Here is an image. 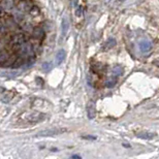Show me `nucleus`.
<instances>
[{"mask_svg":"<svg viewBox=\"0 0 159 159\" xmlns=\"http://www.w3.org/2000/svg\"><path fill=\"white\" fill-rule=\"evenodd\" d=\"M29 15H31L32 17H36V15H39V8L34 5L33 7L30 9V11H29Z\"/></svg>","mask_w":159,"mask_h":159,"instance_id":"nucleus-19","label":"nucleus"},{"mask_svg":"<svg viewBox=\"0 0 159 159\" xmlns=\"http://www.w3.org/2000/svg\"><path fill=\"white\" fill-rule=\"evenodd\" d=\"M25 63H26V59H25V58H23L22 56H19V55H18L17 59L15 60L13 64L11 65V68H13V69H17V68H20V67L23 66Z\"/></svg>","mask_w":159,"mask_h":159,"instance_id":"nucleus-9","label":"nucleus"},{"mask_svg":"<svg viewBox=\"0 0 159 159\" xmlns=\"http://www.w3.org/2000/svg\"><path fill=\"white\" fill-rule=\"evenodd\" d=\"M116 46V39L115 38H108V40L105 41L104 46H102V50L103 51H108V50L113 49L114 46Z\"/></svg>","mask_w":159,"mask_h":159,"instance_id":"nucleus-14","label":"nucleus"},{"mask_svg":"<svg viewBox=\"0 0 159 159\" xmlns=\"http://www.w3.org/2000/svg\"><path fill=\"white\" fill-rule=\"evenodd\" d=\"M22 30L24 31V33H26V34H30V33H32V31H33V29H34V26L32 25V24L30 23V22H27V23H25L24 24L22 27Z\"/></svg>","mask_w":159,"mask_h":159,"instance_id":"nucleus-15","label":"nucleus"},{"mask_svg":"<svg viewBox=\"0 0 159 159\" xmlns=\"http://www.w3.org/2000/svg\"><path fill=\"white\" fill-rule=\"evenodd\" d=\"M61 35L62 37H64L65 35L68 32V29H69V22L67 20V18H63L62 19V25H61Z\"/></svg>","mask_w":159,"mask_h":159,"instance_id":"nucleus-11","label":"nucleus"},{"mask_svg":"<svg viewBox=\"0 0 159 159\" xmlns=\"http://www.w3.org/2000/svg\"><path fill=\"white\" fill-rule=\"evenodd\" d=\"M13 54L11 52H8L6 50H0V65H2L6 60Z\"/></svg>","mask_w":159,"mask_h":159,"instance_id":"nucleus-12","label":"nucleus"},{"mask_svg":"<svg viewBox=\"0 0 159 159\" xmlns=\"http://www.w3.org/2000/svg\"><path fill=\"white\" fill-rule=\"evenodd\" d=\"M15 0H1L0 2V8L5 11H9L15 7Z\"/></svg>","mask_w":159,"mask_h":159,"instance_id":"nucleus-5","label":"nucleus"},{"mask_svg":"<svg viewBox=\"0 0 159 159\" xmlns=\"http://www.w3.org/2000/svg\"><path fill=\"white\" fill-rule=\"evenodd\" d=\"M77 15L80 17V15H82V7H79L77 10Z\"/></svg>","mask_w":159,"mask_h":159,"instance_id":"nucleus-21","label":"nucleus"},{"mask_svg":"<svg viewBox=\"0 0 159 159\" xmlns=\"http://www.w3.org/2000/svg\"><path fill=\"white\" fill-rule=\"evenodd\" d=\"M25 15H26L25 13L17 9V8L15 9V11H13V18L15 19V21L19 24V25H21L22 22H24V20H25Z\"/></svg>","mask_w":159,"mask_h":159,"instance_id":"nucleus-7","label":"nucleus"},{"mask_svg":"<svg viewBox=\"0 0 159 159\" xmlns=\"http://www.w3.org/2000/svg\"><path fill=\"white\" fill-rule=\"evenodd\" d=\"M87 116L90 120H92L96 117V105L93 101H90L87 104Z\"/></svg>","mask_w":159,"mask_h":159,"instance_id":"nucleus-6","label":"nucleus"},{"mask_svg":"<svg viewBox=\"0 0 159 159\" xmlns=\"http://www.w3.org/2000/svg\"><path fill=\"white\" fill-rule=\"evenodd\" d=\"M117 84V77L114 75V77H110L108 80H106V82H105V86L108 88H113L115 87V85Z\"/></svg>","mask_w":159,"mask_h":159,"instance_id":"nucleus-16","label":"nucleus"},{"mask_svg":"<svg viewBox=\"0 0 159 159\" xmlns=\"http://www.w3.org/2000/svg\"><path fill=\"white\" fill-rule=\"evenodd\" d=\"M155 135H156L155 133H153V132H148V131H145V132H139V133L136 134L137 137L143 139H154Z\"/></svg>","mask_w":159,"mask_h":159,"instance_id":"nucleus-13","label":"nucleus"},{"mask_svg":"<svg viewBox=\"0 0 159 159\" xmlns=\"http://www.w3.org/2000/svg\"><path fill=\"white\" fill-rule=\"evenodd\" d=\"M66 128H51V129H44L39 132H37V136H54V135H59L66 132Z\"/></svg>","mask_w":159,"mask_h":159,"instance_id":"nucleus-1","label":"nucleus"},{"mask_svg":"<svg viewBox=\"0 0 159 159\" xmlns=\"http://www.w3.org/2000/svg\"><path fill=\"white\" fill-rule=\"evenodd\" d=\"M122 67L121 66H116L113 68V70H112V72H113V75H116V77H119V75H122Z\"/></svg>","mask_w":159,"mask_h":159,"instance_id":"nucleus-18","label":"nucleus"},{"mask_svg":"<svg viewBox=\"0 0 159 159\" xmlns=\"http://www.w3.org/2000/svg\"><path fill=\"white\" fill-rule=\"evenodd\" d=\"M52 66H53V64H52L51 62H44L42 63V65H41V68H42V71L44 72H49L50 70L52 69Z\"/></svg>","mask_w":159,"mask_h":159,"instance_id":"nucleus-17","label":"nucleus"},{"mask_svg":"<svg viewBox=\"0 0 159 159\" xmlns=\"http://www.w3.org/2000/svg\"><path fill=\"white\" fill-rule=\"evenodd\" d=\"M139 50H141V53H148V52H150L152 49V42L149 40L144 39V40H141V42H139Z\"/></svg>","mask_w":159,"mask_h":159,"instance_id":"nucleus-8","label":"nucleus"},{"mask_svg":"<svg viewBox=\"0 0 159 159\" xmlns=\"http://www.w3.org/2000/svg\"><path fill=\"white\" fill-rule=\"evenodd\" d=\"M32 37H33L34 39H36V40H38V41H40V40H42V39L44 38V35H46V33H44V28L42 27H34V29H33V31H32Z\"/></svg>","mask_w":159,"mask_h":159,"instance_id":"nucleus-3","label":"nucleus"},{"mask_svg":"<svg viewBox=\"0 0 159 159\" xmlns=\"http://www.w3.org/2000/svg\"><path fill=\"white\" fill-rule=\"evenodd\" d=\"M2 23L4 24V26L7 28L8 31L17 30L18 25H19V24L15 21V19H13V17H6V18H4L3 19V21H2Z\"/></svg>","mask_w":159,"mask_h":159,"instance_id":"nucleus-2","label":"nucleus"},{"mask_svg":"<svg viewBox=\"0 0 159 159\" xmlns=\"http://www.w3.org/2000/svg\"><path fill=\"white\" fill-rule=\"evenodd\" d=\"M71 158H81V156L80 155H72Z\"/></svg>","mask_w":159,"mask_h":159,"instance_id":"nucleus-23","label":"nucleus"},{"mask_svg":"<svg viewBox=\"0 0 159 159\" xmlns=\"http://www.w3.org/2000/svg\"><path fill=\"white\" fill-rule=\"evenodd\" d=\"M65 57H66V53H65L64 50H60V51L57 52L56 57H55V60H56V65H60L62 62L64 61Z\"/></svg>","mask_w":159,"mask_h":159,"instance_id":"nucleus-10","label":"nucleus"},{"mask_svg":"<svg viewBox=\"0 0 159 159\" xmlns=\"http://www.w3.org/2000/svg\"><path fill=\"white\" fill-rule=\"evenodd\" d=\"M36 82L39 83V85H40V86H41L42 84H44V81H42V80H41L40 77H37V79H36Z\"/></svg>","mask_w":159,"mask_h":159,"instance_id":"nucleus-22","label":"nucleus"},{"mask_svg":"<svg viewBox=\"0 0 159 159\" xmlns=\"http://www.w3.org/2000/svg\"><path fill=\"white\" fill-rule=\"evenodd\" d=\"M46 118V115L44 114L38 113V112H35V113H32L27 117V120L29 122H32V123H36V122H40V121L44 120Z\"/></svg>","mask_w":159,"mask_h":159,"instance_id":"nucleus-4","label":"nucleus"},{"mask_svg":"<svg viewBox=\"0 0 159 159\" xmlns=\"http://www.w3.org/2000/svg\"><path fill=\"white\" fill-rule=\"evenodd\" d=\"M83 139H96V137H95V136L85 135V136H83Z\"/></svg>","mask_w":159,"mask_h":159,"instance_id":"nucleus-20","label":"nucleus"},{"mask_svg":"<svg viewBox=\"0 0 159 159\" xmlns=\"http://www.w3.org/2000/svg\"><path fill=\"white\" fill-rule=\"evenodd\" d=\"M121 1H123V0H121Z\"/></svg>","mask_w":159,"mask_h":159,"instance_id":"nucleus-24","label":"nucleus"}]
</instances>
